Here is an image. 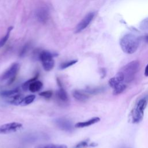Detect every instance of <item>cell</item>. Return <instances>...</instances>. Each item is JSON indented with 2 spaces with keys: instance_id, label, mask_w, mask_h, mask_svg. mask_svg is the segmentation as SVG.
Wrapping results in <instances>:
<instances>
[{
  "instance_id": "6da1fadb",
  "label": "cell",
  "mask_w": 148,
  "mask_h": 148,
  "mask_svg": "<svg viewBox=\"0 0 148 148\" xmlns=\"http://www.w3.org/2000/svg\"><path fill=\"white\" fill-rule=\"evenodd\" d=\"M139 43V38L132 34H125L120 40V45L123 51L130 54L135 53L137 50Z\"/></svg>"
},
{
  "instance_id": "7a4b0ae2",
  "label": "cell",
  "mask_w": 148,
  "mask_h": 148,
  "mask_svg": "<svg viewBox=\"0 0 148 148\" xmlns=\"http://www.w3.org/2000/svg\"><path fill=\"white\" fill-rule=\"evenodd\" d=\"M139 61L134 60L130 62L121 68L120 71L123 73L124 80L126 83L130 82L134 79L136 73L139 71Z\"/></svg>"
},
{
  "instance_id": "3957f363",
  "label": "cell",
  "mask_w": 148,
  "mask_h": 148,
  "mask_svg": "<svg viewBox=\"0 0 148 148\" xmlns=\"http://www.w3.org/2000/svg\"><path fill=\"white\" fill-rule=\"evenodd\" d=\"M20 69V65L14 62L0 76L1 81L8 80V84H12L16 78V76Z\"/></svg>"
},
{
  "instance_id": "277c9868",
  "label": "cell",
  "mask_w": 148,
  "mask_h": 148,
  "mask_svg": "<svg viewBox=\"0 0 148 148\" xmlns=\"http://www.w3.org/2000/svg\"><path fill=\"white\" fill-rule=\"evenodd\" d=\"M53 57V54L48 51H42L40 53L39 59L46 71H50L53 68L54 66Z\"/></svg>"
},
{
  "instance_id": "5b68a950",
  "label": "cell",
  "mask_w": 148,
  "mask_h": 148,
  "mask_svg": "<svg viewBox=\"0 0 148 148\" xmlns=\"http://www.w3.org/2000/svg\"><path fill=\"white\" fill-rule=\"evenodd\" d=\"M147 105V101L145 99H140L132 110V116L134 123L140 122L143 116L144 110Z\"/></svg>"
},
{
  "instance_id": "8992f818",
  "label": "cell",
  "mask_w": 148,
  "mask_h": 148,
  "mask_svg": "<svg viewBox=\"0 0 148 148\" xmlns=\"http://www.w3.org/2000/svg\"><path fill=\"white\" fill-rule=\"evenodd\" d=\"M23 128V125L17 122H12L0 125V134H9L16 132Z\"/></svg>"
},
{
  "instance_id": "52a82bcc",
  "label": "cell",
  "mask_w": 148,
  "mask_h": 148,
  "mask_svg": "<svg viewBox=\"0 0 148 148\" xmlns=\"http://www.w3.org/2000/svg\"><path fill=\"white\" fill-rule=\"evenodd\" d=\"M94 16L95 13L94 12H90L85 16V17L79 23V24L76 27L75 32L79 33L84 30L86 28H87V27L92 20Z\"/></svg>"
},
{
  "instance_id": "ba28073f",
  "label": "cell",
  "mask_w": 148,
  "mask_h": 148,
  "mask_svg": "<svg viewBox=\"0 0 148 148\" xmlns=\"http://www.w3.org/2000/svg\"><path fill=\"white\" fill-rule=\"evenodd\" d=\"M55 123L61 130L68 132H71L73 130V127L72 123L68 119L58 118L55 120Z\"/></svg>"
},
{
  "instance_id": "9c48e42d",
  "label": "cell",
  "mask_w": 148,
  "mask_h": 148,
  "mask_svg": "<svg viewBox=\"0 0 148 148\" xmlns=\"http://www.w3.org/2000/svg\"><path fill=\"white\" fill-rule=\"evenodd\" d=\"M36 16L39 21L42 23H45L49 19V12L47 8L42 7L36 10Z\"/></svg>"
},
{
  "instance_id": "30bf717a",
  "label": "cell",
  "mask_w": 148,
  "mask_h": 148,
  "mask_svg": "<svg viewBox=\"0 0 148 148\" xmlns=\"http://www.w3.org/2000/svg\"><path fill=\"white\" fill-rule=\"evenodd\" d=\"M123 81H124V75L121 71H120L117 73V75L114 77L111 78L109 80V84L112 88H114L117 86L123 83Z\"/></svg>"
},
{
  "instance_id": "8fae6325",
  "label": "cell",
  "mask_w": 148,
  "mask_h": 148,
  "mask_svg": "<svg viewBox=\"0 0 148 148\" xmlns=\"http://www.w3.org/2000/svg\"><path fill=\"white\" fill-rule=\"evenodd\" d=\"M99 121H100L99 117H93V118H92L87 121H86L78 122L75 125V127L76 128H83V127L90 126V125L94 124Z\"/></svg>"
},
{
  "instance_id": "7c38bea8",
  "label": "cell",
  "mask_w": 148,
  "mask_h": 148,
  "mask_svg": "<svg viewBox=\"0 0 148 148\" xmlns=\"http://www.w3.org/2000/svg\"><path fill=\"white\" fill-rule=\"evenodd\" d=\"M73 97L75 99L79 101H85L88 98V95L86 92L80 91L79 90H75L73 92Z\"/></svg>"
},
{
  "instance_id": "4fadbf2b",
  "label": "cell",
  "mask_w": 148,
  "mask_h": 148,
  "mask_svg": "<svg viewBox=\"0 0 148 148\" xmlns=\"http://www.w3.org/2000/svg\"><path fill=\"white\" fill-rule=\"evenodd\" d=\"M43 86V83L39 80L32 82L28 87V90L32 92H35L39 91Z\"/></svg>"
},
{
  "instance_id": "5bb4252c",
  "label": "cell",
  "mask_w": 148,
  "mask_h": 148,
  "mask_svg": "<svg viewBox=\"0 0 148 148\" xmlns=\"http://www.w3.org/2000/svg\"><path fill=\"white\" fill-rule=\"evenodd\" d=\"M57 98L62 102H66L68 101V97L66 91L64 90L63 87H59L58 90L56 92Z\"/></svg>"
},
{
  "instance_id": "9a60e30c",
  "label": "cell",
  "mask_w": 148,
  "mask_h": 148,
  "mask_svg": "<svg viewBox=\"0 0 148 148\" xmlns=\"http://www.w3.org/2000/svg\"><path fill=\"white\" fill-rule=\"evenodd\" d=\"M23 99V96L18 93L12 97H9L8 102L13 105H20Z\"/></svg>"
},
{
  "instance_id": "2e32d148",
  "label": "cell",
  "mask_w": 148,
  "mask_h": 148,
  "mask_svg": "<svg viewBox=\"0 0 148 148\" xmlns=\"http://www.w3.org/2000/svg\"><path fill=\"white\" fill-rule=\"evenodd\" d=\"M35 148H68L66 145L64 144H41L36 146Z\"/></svg>"
},
{
  "instance_id": "e0dca14e",
  "label": "cell",
  "mask_w": 148,
  "mask_h": 148,
  "mask_svg": "<svg viewBox=\"0 0 148 148\" xmlns=\"http://www.w3.org/2000/svg\"><path fill=\"white\" fill-rule=\"evenodd\" d=\"M19 93V90L18 88H14L9 90H3L0 92V95L3 97H10L17 94Z\"/></svg>"
},
{
  "instance_id": "ac0fdd59",
  "label": "cell",
  "mask_w": 148,
  "mask_h": 148,
  "mask_svg": "<svg viewBox=\"0 0 148 148\" xmlns=\"http://www.w3.org/2000/svg\"><path fill=\"white\" fill-rule=\"evenodd\" d=\"M35 95L31 94V95H29L27 97H25V98H23L20 105L21 106H26L28 105L30 103H31L35 99Z\"/></svg>"
},
{
  "instance_id": "d6986e66",
  "label": "cell",
  "mask_w": 148,
  "mask_h": 148,
  "mask_svg": "<svg viewBox=\"0 0 148 148\" xmlns=\"http://www.w3.org/2000/svg\"><path fill=\"white\" fill-rule=\"evenodd\" d=\"M126 88V85L123 83H120L118 86H117L115 88H113V94L114 95H118L123 92L125 89Z\"/></svg>"
},
{
  "instance_id": "ffe728a7",
  "label": "cell",
  "mask_w": 148,
  "mask_h": 148,
  "mask_svg": "<svg viewBox=\"0 0 148 148\" xmlns=\"http://www.w3.org/2000/svg\"><path fill=\"white\" fill-rule=\"evenodd\" d=\"M12 29H13V27H9L8 28V31H7L6 34H5V35L0 39V47H2L6 43V42H7V40H8L9 37L10 32L12 30Z\"/></svg>"
},
{
  "instance_id": "44dd1931",
  "label": "cell",
  "mask_w": 148,
  "mask_h": 148,
  "mask_svg": "<svg viewBox=\"0 0 148 148\" xmlns=\"http://www.w3.org/2000/svg\"><path fill=\"white\" fill-rule=\"evenodd\" d=\"M38 76H39V73H37L34 77H33L32 78H31V79L28 80L27 81H26L25 82H24L22 85V88L24 90H27L28 89V87H29V85L30 84V83H31L34 81L36 80V79L38 77Z\"/></svg>"
},
{
  "instance_id": "7402d4cb",
  "label": "cell",
  "mask_w": 148,
  "mask_h": 148,
  "mask_svg": "<svg viewBox=\"0 0 148 148\" xmlns=\"http://www.w3.org/2000/svg\"><path fill=\"white\" fill-rule=\"evenodd\" d=\"M77 62V60H71V61H69L64 62L62 63L60 65V69H65L75 64Z\"/></svg>"
},
{
  "instance_id": "603a6c76",
  "label": "cell",
  "mask_w": 148,
  "mask_h": 148,
  "mask_svg": "<svg viewBox=\"0 0 148 148\" xmlns=\"http://www.w3.org/2000/svg\"><path fill=\"white\" fill-rule=\"evenodd\" d=\"M39 95L42 97H44L45 98L49 99L53 95V91L51 90H47V91H42L39 93Z\"/></svg>"
},
{
  "instance_id": "cb8c5ba5",
  "label": "cell",
  "mask_w": 148,
  "mask_h": 148,
  "mask_svg": "<svg viewBox=\"0 0 148 148\" xmlns=\"http://www.w3.org/2000/svg\"><path fill=\"white\" fill-rule=\"evenodd\" d=\"M29 47V43H26L23 47V48L21 49V51L20 52V54H19L20 57H23L26 54V53L27 52Z\"/></svg>"
},
{
  "instance_id": "d4e9b609",
  "label": "cell",
  "mask_w": 148,
  "mask_h": 148,
  "mask_svg": "<svg viewBox=\"0 0 148 148\" xmlns=\"http://www.w3.org/2000/svg\"><path fill=\"white\" fill-rule=\"evenodd\" d=\"M88 140H83L80 142H79V143H77L75 148H84L86 147L87 146H88Z\"/></svg>"
},
{
  "instance_id": "484cf974",
  "label": "cell",
  "mask_w": 148,
  "mask_h": 148,
  "mask_svg": "<svg viewBox=\"0 0 148 148\" xmlns=\"http://www.w3.org/2000/svg\"><path fill=\"white\" fill-rule=\"evenodd\" d=\"M140 28L143 30H148V18L143 20L140 24Z\"/></svg>"
},
{
  "instance_id": "4316f807",
  "label": "cell",
  "mask_w": 148,
  "mask_h": 148,
  "mask_svg": "<svg viewBox=\"0 0 148 148\" xmlns=\"http://www.w3.org/2000/svg\"><path fill=\"white\" fill-rule=\"evenodd\" d=\"M57 84H58V86H59V87H62V83H61V82L60 81V80L59 79V78H58V77H57Z\"/></svg>"
},
{
  "instance_id": "83f0119b",
  "label": "cell",
  "mask_w": 148,
  "mask_h": 148,
  "mask_svg": "<svg viewBox=\"0 0 148 148\" xmlns=\"http://www.w3.org/2000/svg\"><path fill=\"white\" fill-rule=\"evenodd\" d=\"M145 75L146 76H148V64L146 65L145 70Z\"/></svg>"
},
{
  "instance_id": "f1b7e54d",
  "label": "cell",
  "mask_w": 148,
  "mask_h": 148,
  "mask_svg": "<svg viewBox=\"0 0 148 148\" xmlns=\"http://www.w3.org/2000/svg\"><path fill=\"white\" fill-rule=\"evenodd\" d=\"M144 39H145V40L147 43H148V35L145 36L144 37Z\"/></svg>"
},
{
  "instance_id": "f546056e",
  "label": "cell",
  "mask_w": 148,
  "mask_h": 148,
  "mask_svg": "<svg viewBox=\"0 0 148 148\" xmlns=\"http://www.w3.org/2000/svg\"><path fill=\"white\" fill-rule=\"evenodd\" d=\"M96 145H97V144H96V143H91V144L90 145V146H95Z\"/></svg>"
}]
</instances>
